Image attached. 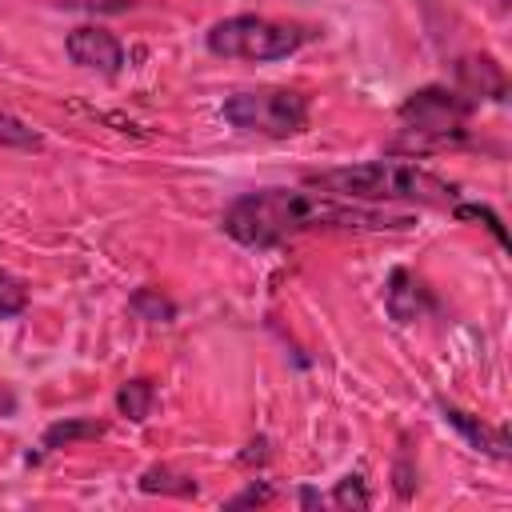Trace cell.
I'll return each mask as SVG.
<instances>
[{"mask_svg": "<svg viewBox=\"0 0 512 512\" xmlns=\"http://www.w3.org/2000/svg\"><path fill=\"white\" fill-rule=\"evenodd\" d=\"M328 504H336V508H368L372 496H368V488H364V476H360V472H348L344 480H336Z\"/></svg>", "mask_w": 512, "mask_h": 512, "instance_id": "5bb4252c", "label": "cell"}, {"mask_svg": "<svg viewBox=\"0 0 512 512\" xmlns=\"http://www.w3.org/2000/svg\"><path fill=\"white\" fill-rule=\"evenodd\" d=\"M140 492H148V496H196V480L192 476H184V472H176V468H168V464H152V468H144L140 472Z\"/></svg>", "mask_w": 512, "mask_h": 512, "instance_id": "8fae6325", "label": "cell"}, {"mask_svg": "<svg viewBox=\"0 0 512 512\" xmlns=\"http://www.w3.org/2000/svg\"><path fill=\"white\" fill-rule=\"evenodd\" d=\"M28 308V284L12 272H0V316H20Z\"/></svg>", "mask_w": 512, "mask_h": 512, "instance_id": "9a60e30c", "label": "cell"}, {"mask_svg": "<svg viewBox=\"0 0 512 512\" xmlns=\"http://www.w3.org/2000/svg\"><path fill=\"white\" fill-rule=\"evenodd\" d=\"M64 48H68V60L72 64H80L88 72H100V76H116L124 68V44L108 28H100V24L72 28L68 40H64Z\"/></svg>", "mask_w": 512, "mask_h": 512, "instance_id": "8992f818", "label": "cell"}, {"mask_svg": "<svg viewBox=\"0 0 512 512\" xmlns=\"http://www.w3.org/2000/svg\"><path fill=\"white\" fill-rule=\"evenodd\" d=\"M276 500V488L268 484V480H252L244 492H236L224 508H260V504H272Z\"/></svg>", "mask_w": 512, "mask_h": 512, "instance_id": "ac0fdd59", "label": "cell"}, {"mask_svg": "<svg viewBox=\"0 0 512 512\" xmlns=\"http://www.w3.org/2000/svg\"><path fill=\"white\" fill-rule=\"evenodd\" d=\"M264 448H268V444H264V440H252V444H248V452H244V456H240V460H244V464H252V460H256V464H260V460H264V456H268V452H264Z\"/></svg>", "mask_w": 512, "mask_h": 512, "instance_id": "44dd1931", "label": "cell"}, {"mask_svg": "<svg viewBox=\"0 0 512 512\" xmlns=\"http://www.w3.org/2000/svg\"><path fill=\"white\" fill-rule=\"evenodd\" d=\"M440 416H444V424H452L476 452H488V456H496V460L508 456V432H504V428H492V424H484L480 416H472V412H464V408H456V404H448V400H440Z\"/></svg>", "mask_w": 512, "mask_h": 512, "instance_id": "9c48e42d", "label": "cell"}, {"mask_svg": "<svg viewBox=\"0 0 512 512\" xmlns=\"http://www.w3.org/2000/svg\"><path fill=\"white\" fill-rule=\"evenodd\" d=\"M220 116L256 136H296L308 128V96L288 92V88H252V92H232L220 104Z\"/></svg>", "mask_w": 512, "mask_h": 512, "instance_id": "5b68a950", "label": "cell"}, {"mask_svg": "<svg viewBox=\"0 0 512 512\" xmlns=\"http://www.w3.org/2000/svg\"><path fill=\"white\" fill-rule=\"evenodd\" d=\"M0 144H4V148H40L44 140H40V132H32L24 120L0 112Z\"/></svg>", "mask_w": 512, "mask_h": 512, "instance_id": "2e32d148", "label": "cell"}, {"mask_svg": "<svg viewBox=\"0 0 512 512\" xmlns=\"http://www.w3.org/2000/svg\"><path fill=\"white\" fill-rule=\"evenodd\" d=\"M416 220L408 212H392L364 200H344L328 192L304 188H256L236 196L220 228L244 248H276L288 236L316 232V228H352V232H408Z\"/></svg>", "mask_w": 512, "mask_h": 512, "instance_id": "6da1fadb", "label": "cell"}, {"mask_svg": "<svg viewBox=\"0 0 512 512\" xmlns=\"http://www.w3.org/2000/svg\"><path fill=\"white\" fill-rule=\"evenodd\" d=\"M452 216H456V220H480V224L496 236V244H508L504 224H500V216H496L492 208H484V204H468V200H456V204H452Z\"/></svg>", "mask_w": 512, "mask_h": 512, "instance_id": "e0dca14e", "label": "cell"}, {"mask_svg": "<svg viewBox=\"0 0 512 512\" xmlns=\"http://www.w3.org/2000/svg\"><path fill=\"white\" fill-rule=\"evenodd\" d=\"M396 492L408 500L412 496V468H408V452H400V460H396Z\"/></svg>", "mask_w": 512, "mask_h": 512, "instance_id": "d6986e66", "label": "cell"}, {"mask_svg": "<svg viewBox=\"0 0 512 512\" xmlns=\"http://www.w3.org/2000/svg\"><path fill=\"white\" fill-rule=\"evenodd\" d=\"M476 104L464 100L456 88H420L412 92L404 104H400V140L396 148H412V152H424V148H444V144H460L464 140V120Z\"/></svg>", "mask_w": 512, "mask_h": 512, "instance_id": "3957f363", "label": "cell"}, {"mask_svg": "<svg viewBox=\"0 0 512 512\" xmlns=\"http://www.w3.org/2000/svg\"><path fill=\"white\" fill-rule=\"evenodd\" d=\"M300 504H304V508H320V504H328V500H324L316 488H300Z\"/></svg>", "mask_w": 512, "mask_h": 512, "instance_id": "7402d4cb", "label": "cell"}, {"mask_svg": "<svg viewBox=\"0 0 512 512\" xmlns=\"http://www.w3.org/2000/svg\"><path fill=\"white\" fill-rule=\"evenodd\" d=\"M8 416H16V392L8 384H0V420H8Z\"/></svg>", "mask_w": 512, "mask_h": 512, "instance_id": "ffe728a7", "label": "cell"}, {"mask_svg": "<svg viewBox=\"0 0 512 512\" xmlns=\"http://www.w3.org/2000/svg\"><path fill=\"white\" fill-rule=\"evenodd\" d=\"M308 40H312L308 28L276 24V20H264V16H252V12L224 16L204 32L208 52L224 56V60H284Z\"/></svg>", "mask_w": 512, "mask_h": 512, "instance_id": "277c9868", "label": "cell"}, {"mask_svg": "<svg viewBox=\"0 0 512 512\" xmlns=\"http://www.w3.org/2000/svg\"><path fill=\"white\" fill-rule=\"evenodd\" d=\"M152 404H156V388H152V380H144V376L124 380L120 392H116V408H120V416H128L132 424H144V420L152 416Z\"/></svg>", "mask_w": 512, "mask_h": 512, "instance_id": "7c38bea8", "label": "cell"}, {"mask_svg": "<svg viewBox=\"0 0 512 512\" xmlns=\"http://www.w3.org/2000/svg\"><path fill=\"white\" fill-rule=\"evenodd\" d=\"M128 312L140 316V320H148V324H172L176 320V304L160 288H152V284H144V288H136L128 296Z\"/></svg>", "mask_w": 512, "mask_h": 512, "instance_id": "4fadbf2b", "label": "cell"}, {"mask_svg": "<svg viewBox=\"0 0 512 512\" xmlns=\"http://www.w3.org/2000/svg\"><path fill=\"white\" fill-rule=\"evenodd\" d=\"M104 436V420H92V416H68V420H56L44 428L40 436V448L44 452H56V448H68L76 440H96Z\"/></svg>", "mask_w": 512, "mask_h": 512, "instance_id": "30bf717a", "label": "cell"}, {"mask_svg": "<svg viewBox=\"0 0 512 512\" xmlns=\"http://www.w3.org/2000/svg\"><path fill=\"white\" fill-rule=\"evenodd\" d=\"M384 308H388V316L396 324H412L428 308V288L416 280V272L392 268L388 272V288H384Z\"/></svg>", "mask_w": 512, "mask_h": 512, "instance_id": "ba28073f", "label": "cell"}, {"mask_svg": "<svg viewBox=\"0 0 512 512\" xmlns=\"http://www.w3.org/2000/svg\"><path fill=\"white\" fill-rule=\"evenodd\" d=\"M308 188L344 196V200H364V204H396L412 200L424 208H452L460 200L456 184L440 180L436 172L420 168L416 160H364V164H344V168H324L304 176Z\"/></svg>", "mask_w": 512, "mask_h": 512, "instance_id": "7a4b0ae2", "label": "cell"}, {"mask_svg": "<svg viewBox=\"0 0 512 512\" xmlns=\"http://www.w3.org/2000/svg\"><path fill=\"white\" fill-rule=\"evenodd\" d=\"M456 84H460L456 92L464 100H472V104L500 100L504 96V72L488 56H464V60H456Z\"/></svg>", "mask_w": 512, "mask_h": 512, "instance_id": "52a82bcc", "label": "cell"}]
</instances>
